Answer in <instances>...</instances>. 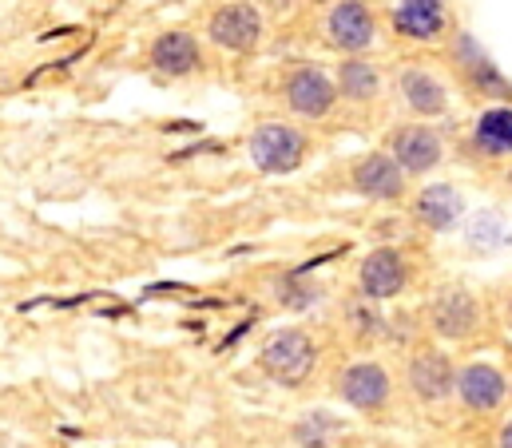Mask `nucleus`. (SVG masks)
I'll return each mask as SVG.
<instances>
[{"label":"nucleus","instance_id":"obj_1","mask_svg":"<svg viewBox=\"0 0 512 448\" xmlns=\"http://www.w3.org/2000/svg\"><path fill=\"white\" fill-rule=\"evenodd\" d=\"M262 369L282 385H302L310 377V369H314V341L302 330L274 334L262 349Z\"/></svg>","mask_w":512,"mask_h":448},{"label":"nucleus","instance_id":"obj_2","mask_svg":"<svg viewBox=\"0 0 512 448\" xmlns=\"http://www.w3.org/2000/svg\"><path fill=\"white\" fill-rule=\"evenodd\" d=\"M302 155H306V139L294 127H286V123H266V127H258L255 139H251V159H255L258 171H266V175L298 171Z\"/></svg>","mask_w":512,"mask_h":448},{"label":"nucleus","instance_id":"obj_3","mask_svg":"<svg viewBox=\"0 0 512 448\" xmlns=\"http://www.w3.org/2000/svg\"><path fill=\"white\" fill-rule=\"evenodd\" d=\"M389 159L401 167V175L409 171V175H425V171H433L437 163H441V139H437V131H429V127H401L397 135H393V143H389Z\"/></svg>","mask_w":512,"mask_h":448},{"label":"nucleus","instance_id":"obj_4","mask_svg":"<svg viewBox=\"0 0 512 448\" xmlns=\"http://www.w3.org/2000/svg\"><path fill=\"white\" fill-rule=\"evenodd\" d=\"M207 32H211L215 44H223L231 52H251L258 44V36H262V20H258V12L251 4H227V8H219L211 16Z\"/></svg>","mask_w":512,"mask_h":448},{"label":"nucleus","instance_id":"obj_5","mask_svg":"<svg viewBox=\"0 0 512 448\" xmlns=\"http://www.w3.org/2000/svg\"><path fill=\"white\" fill-rule=\"evenodd\" d=\"M334 80L318 68H298L290 80H286V100L298 115H326L334 108Z\"/></svg>","mask_w":512,"mask_h":448},{"label":"nucleus","instance_id":"obj_6","mask_svg":"<svg viewBox=\"0 0 512 448\" xmlns=\"http://www.w3.org/2000/svg\"><path fill=\"white\" fill-rule=\"evenodd\" d=\"M342 397H346L354 409H362V413L382 409L385 401H389V373H385L382 365H374V361L350 365V369L342 373Z\"/></svg>","mask_w":512,"mask_h":448},{"label":"nucleus","instance_id":"obj_7","mask_svg":"<svg viewBox=\"0 0 512 448\" xmlns=\"http://www.w3.org/2000/svg\"><path fill=\"white\" fill-rule=\"evenodd\" d=\"M326 28H330V40L338 48H346V52H362L374 40V16H370V8L362 0H342L330 12Z\"/></svg>","mask_w":512,"mask_h":448},{"label":"nucleus","instance_id":"obj_8","mask_svg":"<svg viewBox=\"0 0 512 448\" xmlns=\"http://www.w3.org/2000/svg\"><path fill=\"white\" fill-rule=\"evenodd\" d=\"M354 187L366 195V199H397L401 195V187H405V175H401V167L389 159V155H366V159H358V167H354Z\"/></svg>","mask_w":512,"mask_h":448},{"label":"nucleus","instance_id":"obj_9","mask_svg":"<svg viewBox=\"0 0 512 448\" xmlns=\"http://www.w3.org/2000/svg\"><path fill=\"white\" fill-rule=\"evenodd\" d=\"M393 24L401 36H413V40H433L445 32L449 24V8L445 0H401L397 12H393Z\"/></svg>","mask_w":512,"mask_h":448},{"label":"nucleus","instance_id":"obj_10","mask_svg":"<svg viewBox=\"0 0 512 448\" xmlns=\"http://www.w3.org/2000/svg\"><path fill=\"white\" fill-rule=\"evenodd\" d=\"M453 365H449V357L445 353H433V349H425V353H417L413 357V365H409V385L417 389V397H425V401H445L449 393H453Z\"/></svg>","mask_w":512,"mask_h":448},{"label":"nucleus","instance_id":"obj_11","mask_svg":"<svg viewBox=\"0 0 512 448\" xmlns=\"http://www.w3.org/2000/svg\"><path fill=\"white\" fill-rule=\"evenodd\" d=\"M453 389L469 409H497L505 401V377L493 365H469L453 377Z\"/></svg>","mask_w":512,"mask_h":448},{"label":"nucleus","instance_id":"obj_12","mask_svg":"<svg viewBox=\"0 0 512 448\" xmlns=\"http://www.w3.org/2000/svg\"><path fill=\"white\" fill-rule=\"evenodd\" d=\"M461 215H465V199L449 183H433L417 199V219L429 230H453V226L461 223Z\"/></svg>","mask_w":512,"mask_h":448},{"label":"nucleus","instance_id":"obj_13","mask_svg":"<svg viewBox=\"0 0 512 448\" xmlns=\"http://www.w3.org/2000/svg\"><path fill=\"white\" fill-rule=\"evenodd\" d=\"M405 262H401V254L397 250H374L366 262H362V290L370 294V298H393V294H401V286H405Z\"/></svg>","mask_w":512,"mask_h":448},{"label":"nucleus","instance_id":"obj_14","mask_svg":"<svg viewBox=\"0 0 512 448\" xmlns=\"http://www.w3.org/2000/svg\"><path fill=\"white\" fill-rule=\"evenodd\" d=\"M433 326L441 337H469L477 326V302L465 290H445L433 302Z\"/></svg>","mask_w":512,"mask_h":448},{"label":"nucleus","instance_id":"obj_15","mask_svg":"<svg viewBox=\"0 0 512 448\" xmlns=\"http://www.w3.org/2000/svg\"><path fill=\"white\" fill-rule=\"evenodd\" d=\"M151 60L163 76H187L199 68V44L191 32H163L151 48Z\"/></svg>","mask_w":512,"mask_h":448},{"label":"nucleus","instance_id":"obj_16","mask_svg":"<svg viewBox=\"0 0 512 448\" xmlns=\"http://www.w3.org/2000/svg\"><path fill=\"white\" fill-rule=\"evenodd\" d=\"M453 52H457L461 72H465L473 84H481L489 96H505V92H509V84L501 80V72H497V68H493V60H489V52H485L469 32H461V36H457V48H453Z\"/></svg>","mask_w":512,"mask_h":448},{"label":"nucleus","instance_id":"obj_17","mask_svg":"<svg viewBox=\"0 0 512 448\" xmlns=\"http://www.w3.org/2000/svg\"><path fill=\"white\" fill-rule=\"evenodd\" d=\"M397 88H401L405 104H409V108H413L417 115H441V112H445V104H449L445 88H441V84H437L429 72H417V68L401 72Z\"/></svg>","mask_w":512,"mask_h":448},{"label":"nucleus","instance_id":"obj_18","mask_svg":"<svg viewBox=\"0 0 512 448\" xmlns=\"http://www.w3.org/2000/svg\"><path fill=\"white\" fill-rule=\"evenodd\" d=\"M334 92H342L346 100H358L362 104V100H374L382 92V76L366 60H346L342 72H338V88Z\"/></svg>","mask_w":512,"mask_h":448},{"label":"nucleus","instance_id":"obj_19","mask_svg":"<svg viewBox=\"0 0 512 448\" xmlns=\"http://www.w3.org/2000/svg\"><path fill=\"white\" fill-rule=\"evenodd\" d=\"M477 147L485 155H509L512 147V112L509 108H493L481 115L477 123Z\"/></svg>","mask_w":512,"mask_h":448},{"label":"nucleus","instance_id":"obj_20","mask_svg":"<svg viewBox=\"0 0 512 448\" xmlns=\"http://www.w3.org/2000/svg\"><path fill=\"white\" fill-rule=\"evenodd\" d=\"M505 242H509V226L501 223L497 211H481V215H473V223H469V246L493 254V250H501Z\"/></svg>","mask_w":512,"mask_h":448},{"label":"nucleus","instance_id":"obj_21","mask_svg":"<svg viewBox=\"0 0 512 448\" xmlns=\"http://www.w3.org/2000/svg\"><path fill=\"white\" fill-rule=\"evenodd\" d=\"M326 433H334V421H330L326 413L302 417V421H298V429H294L298 445H306V448H322V445H326Z\"/></svg>","mask_w":512,"mask_h":448},{"label":"nucleus","instance_id":"obj_22","mask_svg":"<svg viewBox=\"0 0 512 448\" xmlns=\"http://www.w3.org/2000/svg\"><path fill=\"white\" fill-rule=\"evenodd\" d=\"M501 448H512V433H509V425H505V433H501Z\"/></svg>","mask_w":512,"mask_h":448},{"label":"nucleus","instance_id":"obj_23","mask_svg":"<svg viewBox=\"0 0 512 448\" xmlns=\"http://www.w3.org/2000/svg\"><path fill=\"white\" fill-rule=\"evenodd\" d=\"M266 4H270V8H286L290 0H266Z\"/></svg>","mask_w":512,"mask_h":448}]
</instances>
